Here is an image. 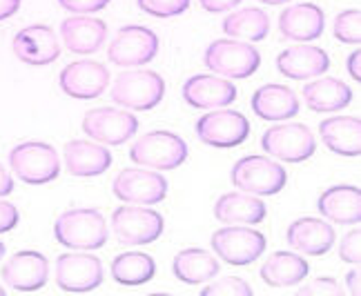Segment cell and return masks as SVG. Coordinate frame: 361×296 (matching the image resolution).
Masks as SVG:
<instances>
[{"mask_svg":"<svg viewBox=\"0 0 361 296\" xmlns=\"http://www.w3.org/2000/svg\"><path fill=\"white\" fill-rule=\"evenodd\" d=\"M297 296H341V288L335 278L330 276H319L310 280L308 285H303Z\"/></svg>","mask_w":361,"mask_h":296,"instance_id":"cell-36","label":"cell"},{"mask_svg":"<svg viewBox=\"0 0 361 296\" xmlns=\"http://www.w3.org/2000/svg\"><path fill=\"white\" fill-rule=\"evenodd\" d=\"M103 283V263L90 252L61 254L56 261V285L65 292H92Z\"/></svg>","mask_w":361,"mask_h":296,"instance_id":"cell-14","label":"cell"},{"mask_svg":"<svg viewBox=\"0 0 361 296\" xmlns=\"http://www.w3.org/2000/svg\"><path fill=\"white\" fill-rule=\"evenodd\" d=\"M337 40L345 45H357L361 42V13L359 9H345L335 18V30H332Z\"/></svg>","mask_w":361,"mask_h":296,"instance_id":"cell-33","label":"cell"},{"mask_svg":"<svg viewBox=\"0 0 361 296\" xmlns=\"http://www.w3.org/2000/svg\"><path fill=\"white\" fill-rule=\"evenodd\" d=\"M49 276V263L40 252L25 249L16 252L3 265V280L18 292H36L45 288Z\"/></svg>","mask_w":361,"mask_h":296,"instance_id":"cell-17","label":"cell"},{"mask_svg":"<svg viewBox=\"0 0 361 296\" xmlns=\"http://www.w3.org/2000/svg\"><path fill=\"white\" fill-rule=\"evenodd\" d=\"M59 82L67 96L76 101H92L107 90L109 69L96 61H78L63 69Z\"/></svg>","mask_w":361,"mask_h":296,"instance_id":"cell-16","label":"cell"},{"mask_svg":"<svg viewBox=\"0 0 361 296\" xmlns=\"http://www.w3.org/2000/svg\"><path fill=\"white\" fill-rule=\"evenodd\" d=\"M61 36L69 51L74 54H94L103 47L107 38V25L90 13H76L61 23Z\"/></svg>","mask_w":361,"mask_h":296,"instance_id":"cell-22","label":"cell"},{"mask_svg":"<svg viewBox=\"0 0 361 296\" xmlns=\"http://www.w3.org/2000/svg\"><path fill=\"white\" fill-rule=\"evenodd\" d=\"M130 159L141 167L170 172L188 161V143L174 132L157 130L136 140L130 149Z\"/></svg>","mask_w":361,"mask_h":296,"instance_id":"cell-4","label":"cell"},{"mask_svg":"<svg viewBox=\"0 0 361 296\" xmlns=\"http://www.w3.org/2000/svg\"><path fill=\"white\" fill-rule=\"evenodd\" d=\"M118 201L130 205H157L168 196V180L159 172L145 169H123L112 183Z\"/></svg>","mask_w":361,"mask_h":296,"instance_id":"cell-13","label":"cell"},{"mask_svg":"<svg viewBox=\"0 0 361 296\" xmlns=\"http://www.w3.org/2000/svg\"><path fill=\"white\" fill-rule=\"evenodd\" d=\"M353 101V90L339 78H317L303 87V103L317 114L345 109Z\"/></svg>","mask_w":361,"mask_h":296,"instance_id":"cell-28","label":"cell"},{"mask_svg":"<svg viewBox=\"0 0 361 296\" xmlns=\"http://www.w3.org/2000/svg\"><path fill=\"white\" fill-rule=\"evenodd\" d=\"M138 130V118L125 109L96 107L82 116V132L101 145H123Z\"/></svg>","mask_w":361,"mask_h":296,"instance_id":"cell-11","label":"cell"},{"mask_svg":"<svg viewBox=\"0 0 361 296\" xmlns=\"http://www.w3.org/2000/svg\"><path fill=\"white\" fill-rule=\"evenodd\" d=\"M310 265L295 252H274L261 265V280L270 288H293L308 276Z\"/></svg>","mask_w":361,"mask_h":296,"instance_id":"cell-29","label":"cell"},{"mask_svg":"<svg viewBox=\"0 0 361 296\" xmlns=\"http://www.w3.org/2000/svg\"><path fill=\"white\" fill-rule=\"evenodd\" d=\"M326 13L314 3H299L281 11L279 30L281 36L295 42H310L324 34Z\"/></svg>","mask_w":361,"mask_h":296,"instance_id":"cell-23","label":"cell"},{"mask_svg":"<svg viewBox=\"0 0 361 296\" xmlns=\"http://www.w3.org/2000/svg\"><path fill=\"white\" fill-rule=\"evenodd\" d=\"M20 9V0H0V20L11 18Z\"/></svg>","mask_w":361,"mask_h":296,"instance_id":"cell-41","label":"cell"},{"mask_svg":"<svg viewBox=\"0 0 361 296\" xmlns=\"http://www.w3.org/2000/svg\"><path fill=\"white\" fill-rule=\"evenodd\" d=\"M159 54V36L141 25H128L118 30L112 45L107 49V58L118 67L147 65Z\"/></svg>","mask_w":361,"mask_h":296,"instance_id":"cell-12","label":"cell"},{"mask_svg":"<svg viewBox=\"0 0 361 296\" xmlns=\"http://www.w3.org/2000/svg\"><path fill=\"white\" fill-rule=\"evenodd\" d=\"M339 257L345 263H357L361 261V234H359V225L357 230L348 232L339 243Z\"/></svg>","mask_w":361,"mask_h":296,"instance_id":"cell-37","label":"cell"},{"mask_svg":"<svg viewBox=\"0 0 361 296\" xmlns=\"http://www.w3.org/2000/svg\"><path fill=\"white\" fill-rule=\"evenodd\" d=\"M18 221H20L18 209L7 201H0V234L11 232L18 225Z\"/></svg>","mask_w":361,"mask_h":296,"instance_id":"cell-39","label":"cell"},{"mask_svg":"<svg viewBox=\"0 0 361 296\" xmlns=\"http://www.w3.org/2000/svg\"><path fill=\"white\" fill-rule=\"evenodd\" d=\"M322 216L337 225H359L361 223V192L355 185H335L322 192L317 201Z\"/></svg>","mask_w":361,"mask_h":296,"instance_id":"cell-24","label":"cell"},{"mask_svg":"<svg viewBox=\"0 0 361 296\" xmlns=\"http://www.w3.org/2000/svg\"><path fill=\"white\" fill-rule=\"evenodd\" d=\"M268 209L263 201L247 192H228L214 205V218L224 225H259Z\"/></svg>","mask_w":361,"mask_h":296,"instance_id":"cell-26","label":"cell"},{"mask_svg":"<svg viewBox=\"0 0 361 296\" xmlns=\"http://www.w3.org/2000/svg\"><path fill=\"white\" fill-rule=\"evenodd\" d=\"M136 5L152 18H174L188 11L190 0H136Z\"/></svg>","mask_w":361,"mask_h":296,"instance_id":"cell-34","label":"cell"},{"mask_svg":"<svg viewBox=\"0 0 361 296\" xmlns=\"http://www.w3.org/2000/svg\"><path fill=\"white\" fill-rule=\"evenodd\" d=\"M54 236L67 249H101L107 243V223L94 207L67 209L54 223Z\"/></svg>","mask_w":361,"mask_h":296,"instance_id":"cell-1","label":"cell"},{"mask_svg":"<svg viewBox=\"0 0 361 296\" xmlns=\"http://www.w3.org/2000/svg\"><path fill=\"white\" fill-rule=\"evenodd\" d=\"M11 172L27 185H47L61 174L59 154L51 145L40 140H27L9 152Z\"/></svg>","mask_w":361,"mask_h":296,"instance_id":"cell-3","label":"cell"},{"mask_svg":"<svg viewBox=\"0 0 361 296\" xmlns=\"http://www.w3.org/2000/svg\"><path fill=\"white\" fill-rule=\"evenodd\" d=\"M219 261L214 254L205 252L201 247H190L178 252L172 261V272L174 276L185 285H199L205 280H212L219 274Z\"/></svg>","mask_w":361,"mask_h":296,"instance_id":"cell-30","label":"cell"},{"mask_svg":"<svg viewBox=\"0 0 361 296\" xmlns=\"http://www.w3.org/2000/svg\"><path fill=\"white\" fill-rule=\"evenodd\" d=\"M252 111L261 121H288L299 114V98L286 85H263L252 94Z\"/></svg>","mask_w":361,"mask_h":296,"instance_id":"cell-25","label":"cell"},{"mask_svg":"<svg viewBox=\"0 0 361 296\" xmlns=\"http://www.w3.org/2000/svg\"><path fill=\"white\" fill-rule=\"evenodd\" d=\"M286 238L293 249L308 254V257H322V254H328L332 249V245L337 241V234L335 228L328 225L326 221L314 216H303L290 225Z\"/></svg>","mask_w":361,"mask_h":296,"instance_id":"cell-19","label":"cell"},{"mask_svg":"<svg viewBox=\"0 0 361 296\" xmlns=\"http://www.w3.org/2000/svg\"><path fill=\"white\" fill-rule=\"evenodd\" d=\"M199 3L207 13H224L237 7L241 0H199Z\"/></svg>","mask_w":361,"mask_h":296,"instance_id":"cell-40","label":"cell"},{"mask_svg":"<svg viewBox=\"0 0 361 296\" xmlns=\"http://www.w3.org/2000/svg\"><path fill=\"white\" fill-rule=\"evenodd\" d=\"M67 172L78 178H92L105 174L112 165V154L101 143H92L85 138L69 140L63 149Z\"/></svg>","mask_w":361,"mask_h":296,"instance_id":"cell-20","label":"cell"},{"mask_svg":"<svg viewBox=\"0 0 361 296\" xmlns=\"http://www.w3.org/2000/svg\"><path fill=\"white\" fill-rule=\"evenodd\" d=\"M11 49L16 58L32 67H45L61 56L59 38L47 25H30L13 36Z\"/></svg>","mask_w":361,"mask_h":296,"instance_id":"cell-15","label":"cell"},{"mask_svg":"<svg viewBox=\"0 0 361 296\" xmlns=\"http://www.w3.org/2000/svg\"><path fill=\"white\" fill-rule=\"evenodd\" d=\"M359 270H350L348 272V290H350V294L353 296H359L361 294V288H359Z\"/></svg>","mask_w":361,"mask_h":296,"instance_id":"cell-44","label":"cell"},{"mask_svg":"<svg viewBox=\"0 0 361 296\" xmlns=\"http://www.w3.org/2000/svg\"><path fill=\"white\" fill-rule=\"evenodd\" d=\"M201 296H252V288L239 276H228L205 285L201 290Z\"/></svg>","mask_w":361,"mask_h":296,"instance_id":"cell-35","label":"cell"},{"mask_svg":"<svg viewBox=\"0 0 361 296\" xmlns=\"http://www.w3.org/2000/svg\"><path fill=\"white\" fill-rule=\"evenodd\" d=\"M261 147L268 156H274L279 161L303 163L314 154L317 140L308 125L283 123V125L270 127V130L261 136Z\"/></svg>","mask_w":361,"mask_h":296,"instance_id":"cell-9","label":"cell"},{"mask_svg":"<svg viewBox=\"0 0 361 296\" xmlns=\"http://www.w3.org/2000/svg\"><path fill=\"white\" fill-rule=\"evenodd\" d=\"M324 145L339 156H359L361 154V123L357 116H335L319 123Z\"/></svg>","mask_w":361,"mask_h":296,"instance_id":"cell-27","label":"cell"},{"mask_svg":"<svg viewBox=\"0 0 361 296\" xmlns=\"http://www.w3.org/2000/svg\"><path fill=\"white\" fill-rule=\"evenodd\" d=\"M59 5L65 11H72V13H92L94 11H101L109 5V0H59Z\"/></svg>","mask_w":361,"mask_h":296,"instance_id":"cell-38","label":"cell"},{"mask_svg":"<svg viewBox=\"0 0 361 296\" xmlns=\"http://www.w3.org/2000/svg\"><path fill=\"white\" fill-rule=\"evenodd\" d=\"M183 101L197 109L228 107L237 101V87H234V82L214 74H197L185 80Z\"/></svg>","mask_w":361,"mask_h":296,"instance_id":"cell-18","label":"cell"},{"mask_svg":"<svg viewBox=\"0 0 361 296\" xmlns=\"http://www.w3.org/2000/svg\"><path fill=\"white\" fill-rule=\"evenodd\" d=\"M359 65H361V51H359V47L348 56V74L359 82L361 80V69H359Z\"/></svg>","mask_w":361,"mask_h":296,"instance_id":"cell-42","label":"cell"},{"mask_svg":"<svg viewBox=\"0 0 361 296\" xmlns=\"http://www.w3.org/2000/svg\"><path fill=\"white\" fill-rule=\"evenodd\" d=\"M0 296H5V288L3 285H0Z\"/></svg>","mask_w":361,"mask_h":296,"instance_id":"cell-47","label":"cell"},{"mask_svg":"<svg viewBox=\"0 0 361 296\" xmlns=\"http://www.w3.org/2000/svg\"><path fill=\"white\" fill-rule=\"evenodd\" d=\"M203 61L210 72L224 78L239 80V78H250L257 72L261 65V54L257 51V47H250V42L221 38L205 49Z\"/></svg>","mask_w":361,"mask_h":296,"instance_id":"cell-5","label":"cell"},{"mask_svg":"<svg viewBox=\"0 0 361 296\" xmlns=\"http://www.w3.org/2000/svg\"><path fill=\"white\" fill-rule=\"evenodd\" d=\"M224 32L228 38H234V40L259 42L270 32V18L266 11H261L257 7L232 11L224 20Z\"/></svg>","mask_w":361,"mask_h":296,"instance_id":"cell-32","label":"cell"},{"mask_svg":"<svg viewBox=\"0 0 361 296\" xmlns=\"http://www.w3.org/2000/svg\"><path fill=\"white\" fill-rule=\"evenodd\" d=\"M261 3H266V5H283V3H290V0H261Z\"/></svg>","mask_w":361,"mask_h":296,"instance_id":"cell-45","label":"cell"},{"mask_svg":"<svg viewBox=\"0 0 361 296\" xmlns=\"http://www.w3.org/2000/svg\"><path fill=\"white\" fill-rule=\"evenodd\" d=\"M197 138L203 145L228 149L245 143L250 136V121L234 109H214L197 121Z\"/></svg>","mask_w":361,"mask_h":296,"instance_id":"cell-10","label":"cell"},{"mask_svg":"<svg viewBox=\"0 0 361 296\" xmlns=\"http://www.w3.org/2000/svg\"><path fill=\"white\" fill-rule=\"evenodd\" d=\"M112 230L125 245H149L161 238L165 218L145 205H123L112 214Z\"/></svg>","mask_w":361,"mask_h":296,"instance_id":"cell-8","label":"cell"},{"mask_svg":"<svg viewBox=\"0 0 361 296\" xmlns=\"http://www.w3.org/2000/svg\"><path fill=\"white\" fill-rule=\"evenodd\" d=\"M11 192H13V178L7 169L0 165V199H3V196H9Z\"/></svg>","mask_w":361,"mask_h":296,"instance_id":"cell-43","label":"cell"},{"mask_svg":"<svg viewBox=\"0 0 361 296\" xmlns=\"http://www.w3.org/2000/svg\"><path fill=\"white\" fill-rule=\"evenodd\" d=\"M109 96L125 109L147 111L161 105L165 96V80L152 69H130L116 78Z\"/></svg>","mask_w":361,"mask_h":296,"instance_id":"cell-2","label":"cell"},{"mask_svg":"<svg viewBox=\"0 0 361 296\" xmlns=\"http://www.w3.org/2000/svg\"><path fill=\"white\" fill-rule=\"evenodd\" d=\"M212 249L224 263L245 267L266 252V236L245 225H228L212 234Z\"/></svg>","mask_w":361,"mask_h":296,"instance_id":"cell-7","label":"cell"},{"mask_svg":"<svg viewBox=\"0 0 361 296\" xmlns=\"http://www.w3.org/2000/svg\"><path fill=\"white\" fill-rule=\"evenodd\" d=\"M230 178L232 185L241 192L255 196H274L286 187L288 172L268 156H245L234 163Z\"/></svg>","mask_w":361,"mask_h":296,"instance_id":"cell-6","label":"cell"},{"mask_svg":"<svg viewBox=\"0 0 361 296\" xmlns=\"http://www.w3.org/2000/svg\"><path fill=\"white\" fill-rule=\"evenodd\" d=\"M109 272H112V278L118 285L136 288V285H143V283H147V280L154 278L157 263L149 254L125 252V254H118V257L112 261Z\"/></svg>","mask_w":361,"mask_h":296,"instance_id":"cell-31","label":"cell"},{"mask_svg":"<svg viewBox=\"0 0 361 296\" xmlns=\"http://www.w3.org/2000/svg\"><path fill=\"white\" fill-rule=\"evenodd\" d=\"M330 58L322 47L297 45L288 47L276 56V69L279 74L293 80H310L328 72Z\"/></svg>","mask_w":361,"mask_h":296,"instance_id":"cell-21","label":"cell"},{"mask_svg":"<svg viewBox=\"0 0 361 296\" xmlns=\"http://www.w3.org/2000/svg\"><path fill=\"white\" fill-rule=\"evenodd\" d=\"M3 257H5V243L0 241V261H3Z\"/></svg>","mask_w":361,"mask_h":296,"instance_id":"cell-46","label":"cell"}]
</instances>
